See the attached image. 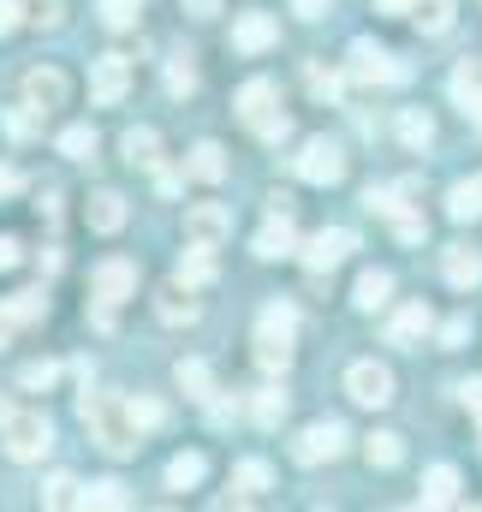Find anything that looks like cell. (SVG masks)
I'll return each instance as SVG.
<instances>
[{
	"instance_id": "40",
	"label": "cell",
	"mask_w": 482,
	"mask_h": 512,
	"mask_svg": "<svg viewBox=\"0 0 482 512\" xmlns=\"http://www.w3.org/2000/svg\"><path fill=\"white\" fill-rule=\"evenodd\" d=\"M125 411H131V423H137V429H161V417H167V405H161V399H125Z\"/></svg>"
},
{
	"instance_id": "12",
	"label": "cell",
	"mask_w": 482,
	"mask_h": 512,
	"mask_svg": "<svg viewBox=\"0 0 482 512\" xmlns=\"http://www.w3.org/2000/svg\"><path fill=\"white\" fill-rule=\"evenodd\" d=\"M125 90H131V66H125V54H102V60L90 66V96H96L102 108H114Z\"/></svg>"
},
{
	"instance_id": "11",
	"label": "cell",
	"mask_w": 482,
	"mask_h": 512,
	"mask_svg": "<svg viewBox=\"0 0 482 512\" xmlns=\"http://www.w3.org/2000/svg\"><path fill=\"white\" fill-rule=\"evenodd\" d=\"M352 251H358V239H352L346 227H322V233H316L298 256H304V268H310V274H328V268H340Z\"/></svg>"
},
{
	"instance_id": "35",
	"label": "cell",
	"mask_w": 482,
	"mask_h": 512,
	"mask_svg": "<svg viewBox=\"0 0 482 512\" xmlns=\"http://www.w3.org/2000/svg\"><path fill=\"white\" fill-rule=\"evenodd\" d=\"M60 155H72V161H96V126H66L60 131Z\"/></svg>"
},
{
	"instance_id": "17",
	"label": "cell",
	"mask_w": 482,
	"mask_h": 512,
	"mask_svg": "<svg viewBox=\"0 0 482 512\" xmlns=\"http://www.w3.org/2000/svg\"><path fill=\"white\" fill-rule=\"evenodd\" d=\"M155 310H161V322H173V328H185V322H197V316H203V304L191 298V286H185V280H167V286H161V298H155Z\"/></svg>"
},
{
	"instance_id": "26",
	"label": "cell",
	"mask_w": 482,
	"mask_h": 512,
	"mask_svg": "<svg viewBox=\"0 0 482 512\" xmlns=\"http://www.w3.org/2000/svg\"><path fill=\"white\" fill-rule=\"evenodd\" d=\"M185 173H191V179H203V185L227 179V155H221V143H197V149H191V161H185Z\"/></svg>"
},
{
	"instance_id": "33",
	"label": "cell",
	"mask_w": 482,
	"mask_h": 512,
	"mask_svg": "<svg viewBox=\"0 0 482 512\" xmlns=\"http://www.w3.org/2000/svg\"><path fill=\"white\" fill-rule=\"evenodd\" d=\"M78 507H102V512H120L125 507V483H90V489H78Z\"/></svg>"
},
{
	"instance_id": "34",
	"label": "cell",
	"mask_w": 482,
	"mask_h": 512,
	"mask_svg": "<svg viewBox=\"0 0 482 512\" xmlns=\"http://www.w3.org/2000/svg\"><path fill=\"white\" fill-rule=\"evenodd\" d=\"M179 280H185V286H209V280H215V256H209V245L185 251V262H179Z\"/></svg>"
},
{
	"instance_id": "46",
	"label": "cell",
	"mask_w": 482,
	"mask_h": 512,
	"mask_svg": "<svg viewBox=\"0 0 482 512\" xmlns=\"http://www.w3.org/2000/svg\"><path fill=\"white\" fill-rule=\"evenodd\" d=\"M179 6H185L191 18H215V12H221V0H179Z\"/></svg>"
},
{
	"instance_id": "6",
	"label": "cell",
	"mask_w": 482,
	"mask_h": 512,
	"mask_svg": "<svg viewBox=\"0 0 482 512\" xmlns=\"http://www.w3.org/2000/svg\"><path fill=\"white\" fill-rule=\"evenodd\" d=\"M90 292H96V310H114V304H125V298L137 292V262H125V256L96 262V274H90Z\"/></svg>"
},
{
	"instance_id": "42",
	"label": "cell",
	"mask_w": 482,
	"mask_h": 512,
	"mask_svg": "<svg viewBox=\"0 0 482 512\" xmlns=\"http://www.w3.org/2000/svg\"><path fill=\"white\" fill-rule=\"evenodd\" d=\"M471 340V316H453V322H441V346H465Z\"/></svg>"
},
{
	"instance_id": "16",
	"label": "cell",
	"mask_w": 482,
	"mask_h": 512,
	"mask_svg": "<svg viewBox=\"0 0 482 512\" xmlns=\"http://www.w3.org/2000/svg\"><path fill=\"white\" fill-rule=\"evenodd\" d=\"M298 251V233H292V215L286 209H268V227L256 233V256L274 262V256H292Z\"/></svg>"
},
{
	"instance_id": "28",
	"label": "cell",
	"mask_w": 482,
	"mask_h": 512,
	"mask_svg": "<svg viewBox=\"0 0 482 512\" xmlns=\"http://www.w3.org/2000/svg\"><path fill=\"white\" fill-rule=\"evenodd\" d=\"M120 149H125V161H131V167H155V161H161V137H155L149 126H131Z\"/></svg>"
},
{
	"instance_id": "27",
	"label": "cell",
	"mask_w": 482,
	"mask_h": 512,
	"mask_svg": "<svg viewBox=\"0 0 482 512\" xmlns=\"http://www.w3.org/2000/svg\"><path fill=\"white\" fill-rule=\"evenodd\" d=\"M363 459H369V465H375V471H393V465H399V459H405V441H399V435H393V429H375V435H369V441H363Z\"/></svg>"
},
{
	"instance_id": "43",
	"label": "cell",
	"mask_w": 482,
	"mask_h": 512,
	"mask_svg": "<svg viewBox=\"0 0 482 512\" xmlns=\"http://www.w3.org/2000/svg\"><path fill=\"white\" fill-rule=\"evenodd\" d=\"M24 24V0H0V36H12Z\"/></svg>"
},
{
	"instance_id": "14",
	"label": "cell",
	"mask_w": 482,
	"mask_h": 512,
	"mask_svg": "<svg viewBox=\"0 0 482 512\" xmlns=\"http://www.w3.org/2000/svg\"><path fill=\"white\" fill-rule=\"evenodd\" d=\"M42 316H48V298H42V292H18V298H0V346H6L18 328L42 322Z\"/></svg>"
},
{
	"instance_id": "22",
	"label": "cell",
	"mask_w": 482,
	"mask_h": 512,
	"mask_svg": "<svg viewBox=\"0 0 482 512\" xmlns=\"http://www.w3.org/2000/svg\"><path fill=\"white\" fill-rule=\"evenodd\" d=\"M453 96H459L465 120H477V126H482V66H471V60H465V66L453 72Z\"/></svg>"
},
{
	"instance_id": "2",
	"label": "cell",
	"mask_w": 482,
	"mask_h": 512,
	"mask_svg": "<svg viewBox=\"0 0 482 512\" xmlns=\"http://www.w3.org/2000/svg\"><path fill=\"white\" fill-rule=\"evenodd\" d=\"M239 120L256 131L262 143H280V137L292 131V120L280 114V90H274L268 78H250V84L239 90Z\"/></svg>"
},
{
	"instance_id": "39",
	"label": "cell",
	"mask_w": 482,
	"mask_h": 512,
	"mask_svg": "<svg viewBox=\"0 0 482 512\" xmlns=\"http://www.w3.org/2000/svg\"><path fill=\"white\" fill-rule=\"evenodd\" d=\"M96 12H102V24H108V30H131V24L143 18V0H102Z\"/></svg>"
},
{
	"instance_id": "24",
	"label": "cell",
	"mask_w": 482,
	"mask_h": 512,
	"mask_svg": "<svg viewBox=\"0 0 482 512\" xmlns=\"http://www.w3.org/2000/svg\"><path fill=\"white\" fill-rule=\"evenodd\" d=\"M405 12L417 18L423 36H447V30H453V0H411Z\"/></svg>"
},
{
	"instance_id": "13",
	"label": "cell",
	"mask_w": 482,
	"mask_h": 512,
	"mask_svg": "<svg viewBox=\"0 0 482 512\" xmlns=\"http://www.w3.org/2000/svg\"><path fill=\"white\" fill-rule=\"evenodd\" d=\"M185 233H191L197 245H221V239H233V209L197 203V209H185Z\"/></svg>"
},
{
	"instance_id": "48",
	"label": "cell",
	"mask_w": 482,
	"mask_h": 512,
	"mask_svg": "<svg viewBox=\"0 0 482 512\" xmlns=\"http://www.w3.org/2000/svg\"><path fill=\"white\" fill-rule=\"evenodd\" d=\"M292 12H298V18H322V12H328V0H292Z\"/></svg>"
},
{
	"instance_id": "49",
	"label": "cell",
	"mask_w": 482,
	"mask_h": 512,
	"mask_svg": "<svg viewBox=\"0 0 482 512\" xmlns=\"http://www.w3.org/2000/svg\"><path fill=\"white\" fill-rule=\"evenodd\" d=\"M12 191H18V173H12V167H0V197H12Z\"/></svg>"
},
{
	"instance_id": "4",
	"label": "cell",
	"mask_w": 482,
	"mask_h": 512,
	"mask_svg": "<svg viewBox=\"0 0 482 512\" xmlns=\"http://www.w3.org/2000/svg\"><path fill=\"white\" fill-rule=\"evenodd\" d=\"M0 435H6V453H12L18 465H36V459L54 447V423H48L42 411H6Z\"/></svg>"
},
{
	"instance_id": "7",
	"label": "cell",
	"mask_w": 482,
	"mask_h": 512,
	"mask_svg": "<svg viewBox=\"0 0 482 512\" xmlns=\"http://www.w3.org/2000/svg\"><path fill=\"white\" fill-rule=\"evenodd\" d=\"M66 96H72V84H66L60 66H30L24 72V108L30 114H54V108H66Z\"/></svg>"
},
{
	"instance_id": "5",
	"label": "cell",
	"mask_w": 482,
	"mask_h": 512,
	"mask_svg": "<svg viewBox=\"0 0 482 512\" xmlns=\"http://www.w3.org/2000/svg\"><path fill=\"white\" fill-rule=\"evenodd\" d=\"M298 179H310V185H340V179H346L340 143H334V137H310V143L298 149Z\"/></svg>"
},
{
	"instance_id": "1",
	"label": "cell",
	"mask_w": 482,
	"mask_h": 512,
	"mask_svg": "<svg viewBox=\"0 0 482 512\" xmlns=\"http://www.w3.org/2000/svg\"><path fill=\"white\" fill-rule=\"evenodd\" d=\"M78 417H84L90 441H102L114 459H131L137 441H143V429L131 423V411H125L120 393H84V399H78Z\"/></svg>"
},
{
	"instance_id": "8",
	"label": "cell",
	"mask_w": 482,
	"mask_h": 512,
	"mask_svg": "<svg viewBox=\"0 0 482 512\" xmlns=\"http://www.w3.org/2000/svg\"><path fill=\"white\" fill-rule=\"evenodd\" d=\"M346 453V423H310L298 441H292V459L298 465H328Z\"/></svg>"
},
{
	"instance_id": "29",
	"label": "cell",
	"mask_w": 482,
	"mask_h": 512,
	"mask_svg": "<svg viewBox=\"0 0 482 512\" xmlns=\"http://www.w3.org/2000/svg\"><path fill=\"white\" fill-rule=\"evenodd\" d=\"M179 387H185L197 405H209V399L221 393V387H215V370H209V364H197V358H185V364H179Z\"/></svg>"
},
{
	"instance_id": "20",
	"label": "cell",
	"mask_w": 482,
	"mask_h": 512,
	"mask_svg": "<svg viewBox=\"0 0 482 512\" xmlns=\"http://www.w3.org/2000/svg\"><path fill=\"white\" fill-rule=\"evenodd\" d=\"M447 215H453V221H482V173L459 179V185L447 191Z\"/></svg>"
},
{
	"instance_id": "10",
	"label": "cell",
	"mask_w": 482,
	"mask_h": 512,
	"mask_svg": "<svg viewBox=\"0 0 482 512\" xmlns=\"http://www.w3.org/2000/svg\"><path fill=\"white\" fill-rule=\"evenodd\" d=\"M352 78H358V84H405L411 72H405L387 48H375V42H352Z\"/></svg>"
},
{
	"instance_id": "32",
	"label": "cell",
	"mask_w": 482,
	"mask_h": 512,
	"mask_svg": "<svg viewBox=\"0 0 482 512\" xmlns=\"http://www.w3.org/2000/svg\"><path fill=\"white\" fill-rule=\"evenodd\" d=\"M78 489H84V483H78L72 471H54V477L42 483V507H78Z\"/></svg>"
},
{
	"instance_id": "19",
	"label": "cell",
	"mask_w": 482,
	"mask_h": 512,
	"mask_svg": "<svg viewBox=\"0 0 482 512\" xmlns=\"http://www.w3.org/2000/svg\"><path fill=\"white\" fill-rule=\"evenodd\" d=\"M423 507H459V471L453 465H435V471H423V495H417Z\"/></svg>"
},
{
	"instance_id": "51",
	"label": "cell",
	"mask_w": 482,
	"mask_h": 512,
	"mask_svg": "<svg viewBox=\"0 0 482 512\" xmlns=\"http://www.w3.org/2000/svg\"><path fill=\"white\" fill-rule=\"evenodd\" d=\"M6 411H12V405H6V399H0V423H6Z\"/></svg>"
},
{
	"instance_id": "3",
	"label": "cell",
	"mask_w": 482,
	"mask_h": 512,
	"mask_svg": "<svg viewBox=\"0 0 482 512\" xmlns=\"http://www.w3.org/2000/svg\"><path fill=\"white\" fill-rule=\"evenodd\" d=\"M292 334H298V310L292 304H268L256 322V364L262 370H286L292 364Z\"/></svg>"
},
{
	"instance_id": "9",
	"label": "cell",
	"mask_w": 482,
	"mask_h": 512,
	"mask_svg": "<svg viewBox=\"0 0 482 512\" xmlns=\"http://www.w3.org/2000/svg\"><path fill=\"white\" fill-rule=\"evenodd\" d=\"M346 393H352L358 405H369V411H381V405L393 399V370H387V364H375V358H363V364L346 370Z\"/></svg>"
},
{
	"instance_id": "23",
	"label": "cell",
	"mask_w": 482,
	"mask_h": 512,
	"mask_svg": "<svg viewBox=\"0 0 482 512\" xmlns=\"http://www.w3.org/2000/svg\"><path fill=\"white\" fill-rule=\"evenodd\" d=\"M387 298H393V274L387 268H363L358 274V310H387Z\"/></svg>"
},
{
	"instance_id": "38",
	"label": "cell",
	"mask_w": 482,
	"mask_h": 512,
	"mask_svg": "<svg viewBox=\"0 0 482 512\" xmlns=\"http://www.w3.org/2000/svg\"><path fill=\"white\" fill-rule=\"evenodd\" d=\"M399 137H405L411 149H429V143H435V120L417 114V108H405V114H399Z\"/></svg>"
},
{
	"instance_id": "41",
	"label": "cell",
	"mask_w": 482,
	"mask_h": 512,
	"mask_svg": "<svg viewBox=\"0 0 482 512\" xmlns=\"http://www.w3.org/2000/svg\"><path fill=\"white\" fill-rule=\"evenodd\" d=\"M167 90L173 96H191L197 90V66L191 60H167Z\"/></svg>"
},
{
	"instance_id": "25",
	"label": "cell",
	"mask_w": 482,
	"mask_h": 512,
	"mask_svg": "<svg viewBox=\"0 0 482 512\" xmlns=\"http://www.w3.org/2000/svg\"><path fill=\"white\" fill-rule=\"evenodd\" d=\"M90 227H96V233H120L125 227V197L120 191H96V197H90Z\"/></svg>"
},
{
	"instance_id": "30",
	"label": "cell",
	"mask_w": 482,
	"mask_h": 512,
	"mask_svg": "<svg viewBox=\"0 0 482 512\" xmlns=\"http://www.w3.org/2000/svg\"><path fill=\"white\" fill-rule=\"evenodd\" d=\"M203 471H209V465H203V453H179V459L167 465V489H179V495H185V489H197V483H203Z\"/></svg>"
},
{
	"instance_id": "37",
	"label": "cell",
	"mask_w": 482,
	"mask_h": 512,
	"mask_svg": "<svg viewBox=\"0 0 482 512\" xmlns=\"http://www.w3.org/2000/svg\"><path fill=\"white\" fill-rule=\"evenodd\" d=\"M250 417H256L262 429H274V423L286 417V393H280V387H262V393L250 399Z\"/></svg>"
},
{
	"instance_id": "47",
	"label": "cell",
	"mask_w": 482,
	"mask_h": 512,
	"mask_svg": "<svg viewBox=\"0 0 482 512\" xmlns=\"http://www.w3.org/2000/svg\"><path fill=\"white\" fill-rule=\"evenodd\" d=\"M18 256H24V251H18V239H0V274H6V268H18Z\"/></svg>"
},
{
	"instance_id": "18",
	"label": "cell",
	"mask_w": 482,
	"mask_h": 512,
	"mask_svg": "<svg viewBox=\"0 0 482 512\" xmlns=\"http://www.w3.org/2000/svg\"><path fill=\"white\" fill-rule=\"evenodd\" d=\"M435 328V316H429V304H405L393 322H387V346H417L423 334Z\"/></svg>"
},
{
	"instance_id": "31",
	"label": "cell",
	"mask_w": 482,
	"mask_h": 512,
	"mask_svg": "<svg viewBox=\"0 0 482 512\" xmlns=\"http://www.w3.org/2000/svg\"><path fill=\"white\" fill-rule=\"evenodd\" d=\"M304 84H310V96H322V102H334V96L346 90V78H340L334 66H322V60H310V66H304Z\"/></svg>"
},
{
	"instance_id": "21",
	"label": "cell",
	"mask_w": 482,
	"mask_h": 512,
	"mask_svg": "<svg viewBox=\"0 0 482 512\" xmlns=\"http://www.w3.org/2000/svg\"><path fill=\"white\" fill-rule=\"evenodd\" d=\"M441 268H447V280H453L459 292H471V286L482 280V256L471 251V245H453V251L441 256Z\"/></svg>"
},
{
	"instance_id": "44",
	"label": "cell",
	"mask_w": 482,
	"mask_h": 512,
	"mask_svg": "<svg viewBox=\"0 0 482 512\" xmlns=\"http://www.w3.org/2000/svg\"><path fill=\"white\" fill-rule=\"evenodd\" d=\"M30 18L54 30V24H60V0H30Z\"/></svg>"
},
{
	"instance_id": "15",
	"label": "cell",
	"mask_w": 482,
	"mask_h": 512,
	"mask_svg": "<svg viewBox=\"0 0 482 512\" xmlns=\"http://www.w3.org/2000/svg\"><path fill=\"white\" fill-rule=\"evenodd\" d=\"M280 42V24L268 18V12H244L239 24H233V48L239 54H262V48H274Z\"/></svg>"
},
{
	"instance_id": "45",
	"label": "cell",
	"mask_w": 482,
	"mask_h": 512,
	"mask_svg": "<svg viewBox=\"0 0 482 512\" xmlns=\"http://www.w3.org/2000/svg\"><path fill=\"white\" fill-rule=\"evenodd\" d=\"M54 376H60L54 364H30V370H24V387H54Z\"/></svg>"
},
{
	"instance_id": "50",
	"label": "cell",
	"mask_w": 482,
	"mask_h": 512,
	"mask_svg": "<svg viewBox=\"0 0 482 512\" xmlns=\"http://www.w3.org/2000/svg\"><path fill=\"white\" fill-rule=\"evenodd\" d=\"M375 6H381V12H387V18H399V12H405V6H411V0H375Z\"/></svg>"
},
{
	"instance_id": "36",
	"label": "cell",
	"mask_w": 482,
	"mask_h": 512,
	"mask_svg": "<svg viewBox=\"0 0 482 512\" xmlns=\"http://www.w3.org/2000/svg\"><path fill=\"white\" fill-rule=\"evenodd\" d=\"M268 483H274V471H268L262 459H244V465H233V489H239V495H262Z\"/></svg>"
}]
</instances>
